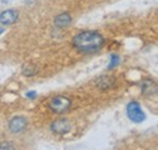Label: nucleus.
Segmentation results:
<instances>
[{"label":"nucleus","instance_id":"obj_10","mask_svg":"<svg viewBox=\"0 0 158 150\" xmlns=\"http://www.w3.org/2000/svg\"><path fill=\"white\" fill-rule=\"evenodd\" d=\"M37 72H38V69L33 64H24L22 67V74L24 76H33L37 74Z\"/></svg>","mask_w":158,"mask_h":150},{"label":"nucleus","instance_id":"obj_5","mask_svg":"<svg viewBox=\"0 0 158 150\" xmlns=\"http://www.w3.org/2000/svg\"><path fill=\"white\" fill-rule=\"evenodd\" d=\"M27 127V120L23 116H14L9 121V130L12 133H20Z\"/></svg>","mask_w":158,"mask_h":150},{"label":"nucleus","instance_id":"obj_4","mask_svg":"<svg viewBox=\"0 0 158 150\" xmlns=\"http://www.w3.org/2000/svg\"><path fill=\"white\" fill-rule=\"evenodd\" d=\"M50 130L54 133H57V134H66L72 130V125L66 119H59L51 124Z\"/></svg>","mask_w":158,"mask_h":150},{"label":"nucleus","instance_id":"obj_1","mask_svg":"<svg viewBox=\"0 0 158 150\" xmlns=\"http://www.w3.org/2000/svg\"><path fill=\"white\" fill-rule=\"evenodd\" d=\"M103 38L98 32L93 30H85L77 34L73 38V45L76 49L83 52H93L98 51L103 45Z\"/></svg>","mask_w":158,"mask_h":150},{"label":"nucleus","instance_id":"obj_9","mask_svg":"<svg viewBox=\"0 0 158 150\" xmlns=\"http://www.w3.org/2000/svg\"><path fill=\"white\" fill-rule=\"evenodd\" d=\"M72 22V17L67 12H63V14H60L57 15L55 19H54V23L57 28H64V27H68Z\"/></svg>","mask_w":158,"mask_h":150},{"label":"nucleus","instance_id":"obj_6","mask_svg":"<svg viewBox=\"0 0 158 150\" xmlns=\"http://www.w3.org/2000/svg\"><path fill=\"white\" fill-rule=\"evenodd\" d=\"M19 18V12L15 10H6L2 11L0 15V23L1 26H11Z\"/></svg>","mask_w":158,"mask_h":150},{"label":"nucleus","instance_id":"obj_2","mask_svg":"<svg viewBox=\"0 0 158 150\" xmlns=\"http://www.w3.org/2000/svg\"><path fill=\"white\" fill-rule=\"evenodd\" d=\"M49 108L55 114H63L71 108V101L64 96H56L50 99Z\"/></svg>","mask_w":158,"mask_h":150},{"label":"nucleus","instance_id":"obj_11","mask_svg":"<svg viewBox=\"0 0 158 150\" xmlns=\"http://www.w3.org/2000/svg\"><path fill=\"white\" fill-rule=\"evenodd\" d=\"M119 61H120V58L117 53H111V57H110V65L107 67V69L108 70H111V69H113L114 67H117L119 64Z\"/></svg>","mask_w":158,"mask_h":150},{"label":"nucleus","instance_id":"obj_8","mask_svg":"<svg viewBox=\"0 0 158 150\" xmlns=\"http://www.w3.org/2000/svg\"><path fill=\"white\" fill-rule=\"evenodd\" d=\"M141 92L145 96H153L158 93V86L157 84L152 80H143L141 84Z\"/></svg>","mask_w":158,"mask_h":150},{"label":"nucleus","instance_id":"obj_12","mask_svg":"<svg viewBox=\"0 0 158 150\" xmlns=\"http://www.w3.org/2000/svg\"><path fill=\"white\" fill-rule=\"evenodd\" d=\"M26 97H27L28 99H35V98H37V92H35V91H28V92L26 93Z\"/></svg>","mask_w":158,"mask_h":150},{"label":"nucleus","instance_id":"obj_13","mask_svg":"<svg viewBox=\"0 0 158 150\" xmlns=\"http://www.w3.org/2000/svg\"><path fill=\"white\" fill-rule=\"evenodd\" d=\"M12 148H14L12 145H7V144L6 145H4V144L1 145V149H12Z\"/></svg>","mask_w":158,"mask_h":150},{"label":"nucleus","instance_id":"obj_3","mask_svg":"<svg viewBox=\"0 0 158 150\" xmlns=\"http://www.w3.org/2000/svg\"><path fill=\"white\" fill-rule=\"evenodd\" d=\"M127 115H128L129 120L135 122V124L142 122L145 120V117H146V115H145V112L142 110L141 105L139 104L138 102H135V101L130 102L127 105Z\"/></svg>","mask_w":158,"mask_h":150},{"label":"nucleus","instance_id":"obj_7","mask_svg":"<svg viewBox=\"0 0 158 150\" xmlns=\"http://www.w3.org/2000/svg\"><path fill=\"white\" fill-rule=\"evenodd\" d=\"M95 85L100 90H108L116 85V79L112 76H108V75H103V76H100L95 81Z\"/></svg>","mask_w":158,"mask_h":150}]
</instances>
